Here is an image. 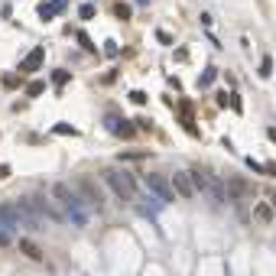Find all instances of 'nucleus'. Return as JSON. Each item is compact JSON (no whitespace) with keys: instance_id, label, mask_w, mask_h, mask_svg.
<instances>
[{"instance_id":"2eb2a0df","label":"nucleus","mask_w":276,"mask_h":276,"mask_svg":"<svg viewBox=\"0 0 276 276\" xmlns=\"http://www.w3.org/2000/svg\"><path fill=\"white\" fill-rule=\"evenodd\" d=\"M114 13H117V20H130V7L127 4H114Z\"/></svg>"},{"instance_id":"f03ea898","label":"nucleus","mask_w":276,"mask_h":276,"mask_svg":"<svg viewBox=\"0 0 276 276\" xmlns=\"http://www.w3.org/2000/svg\"><path fill=\"white\" fill-rule=\"evenodd\" d=\"M104 182L120 202H133L136 198V179L127 169H104Z\"/></svg>"},{"instance_id":"6e6552de","label":"nucleus","mask_w":276,"mask_h":276,"mask_svg":"<svg viewBox=\"0 0 276 276\" xmlns=\"http://www.w3.org/2000/svg\"><path fill=\"white\" fill-rule=\"evenodd\" d=\"M65 7H68V0H49V4H43V7H39V20H43V23H49L52 17L65 13Z\"/></svg>"},{"instance_id":"ddd939ff","label":"nucleus","mask_w":276,"mask_h":276,"mask_svg":"<svg viewBox=\"0 0 276 276\" xmlns=\"http://www.w3.org/2000/svg\"><path fill=\"white\" fill-rule=\"evenodd\" d=\"M52 133H65V136H78V130H75L72 123H55V127H52Z\"/></svg>"},{"instance_id":"20e7f679","label":"nucleus","mask_w":276,"mask_h":276,"mask_svg":"<svg viewBox=\"0 0 276 276\" xmlns=\"http://www.w3.org/2000/svg\"><path fill=\"white\" fill-rule=\"evenodd\" d=\"M147 185L153 189L156 198H163V202H172V198H176V192H172V182L163 176V172H147Z\"/></svg>"},{"instance_id":"9b49d317","label":"nucleus","mask_w":276,"mask_h":276,"mask_svg":"<svg viewBox=\"0 0 276 276\" xmlns=\"http://www.w3.org/2000/svg\"><path fill=\"white\" fill-rule=\"evenodd\" d=\"M20 250H23L30 260H39V247L33 244V240H20Z\"/></svg>"},{"instance_id":"9d476101","label":"nucleus","mask_w":276,"mask_h":276,"mask_svg":"<svg viewBox=\"0 0 276 276\" xmlns=\"http://www.w3.org/2000/svg\"><path fill=\"white\" fill-rule=\"evenodd\" d=\"M253 218H257L260 224H270V221H273V208H270L266 202H260L257 208H253Z\"/></svg>"},{"instance_id":"4be33fe9","label":"nucleus","mask_w":276,"mask_h":276,"mask_svg":"<svg viewBox=\"0 0 276 276\" xmlns=\"http://www.w3.org/2000/svg\"><path fill=\"white\" fill-rule=\"evenodd\" d=\"M270 140H273V143H276V127H273V130H270Z\"/></svg>"},{"instance_id":"423d86ee","label":"nucleus","mask_w":276,"mask_h":276,"mask_svg":"<svg viewBox=\"0 0 276 276\" xmlns=\"http://www.w3.org/2000/svg\"><path fill=\"white\" fill-rule=\"evenodd\" d=\"M20 224H23V218H20L17 205H0V227H4V231H7V234H13Z\"/></svg>"},{"instance_id":"a211bd4d","label":"nucleus","mask_w":276,"mask_h":276,"mask_svg":"<svg viewBox=\"0 0 276 276\" xmlns=\"http://www.w3.org/2000/svg\"><path fill=\"white\" fill-rule=\"evenodd\" d=\"M10 244H13V240H10V234H7L4 227H0V247H10Z\"/></svg>"},{"instance_id":"39448f33","label":"nucleus","mask_w":276,"mask_h":276,"mask_svg":"<svg viewBox=\"0 0 276 276\" xmlns=\"http://www.w3.org/2000/svg\"><path fill=\"white\" fill-rule=\"evenodd\" d=\"M78 198H81V202H88L94 211L104 208V195L98 192V185H94L91 179H81V192H78Z\"/></svg>"},{"instance_id":"dca6fc26","label":"nucleus","mask_w":276,"mask_h":276,"mask_svg":"<svg viewBox=\"0 0 276 276\" xmlns=\"http://www.w3.org/2000/svg\"><path fill=\"white\" fill-rule=\"evenodd\" d=\"M78 17H81V20H91V17H94V7H91V4H81Z\"/></svg>"},{"instance_id":"6ab92c4d","label":"nucleus","mask_w":276,"mask_h":276,"mask_svg":"<svg viewBox=\"0 0 276 276\" xmlns=\"http://www.w3.org/2000/svg\"><path fill=\"white\" fill-rule=\"evenodd\" d=\"M78 43H81V46H85V49H88V52H91V49H94V46H91V39H88V36H85V33H78Z\"/></svg>"},{"instance_id":"1a4fd4ad","label":"nucleus","mask_w":276,"mask_h":276,"mask_svg":"<svg viewBox=\"0 0 276 276\" xmlns=\"http://www.w3.org/2000/svg\"><path fill=\"white\" fill-rule=\"evenodd\" d=\"M107 127L114 130L117 136H123V140H127V136H133V123H123V120H117V117H107Z\"/></svg>"},{"instance_id":"7ed1b4c3","label":"nucleus","mask_w":276,"mask_h":276,"mask_svg":"<svg viewBox=\"0 0 276 276\" xmlns=\"http://www.w3.org/2000/svg\"><path fill=\"white\" fill-rule=\"evenodd\" d=\"M172 192L176 195H182V198H192V195H198V185H195V176H192L189 169H179V172H172Z\"/></svg>"},{"instance_id":"f8f14e48","label":"nucleus","mask_w":276,"mask_h":276,"mask_svg":"<svg viewBox=\"0 0 276 276\" xmlns=\"http://www.w3.org/2000/svg\"><path fill=\"white\" fill-rule=\"evenodd\" d=\"M43 91H46L43 81H26V94H30V98H39Z\"/></svg>"},{"instance_id":"f3484780","label":"nucleus","mask_w":276,"mask_h":276,"mask_svg":"<svg viewBox=\"0 0 276 276\" xmlns=\"http://www.w3.org/2000/svg\"><path fill=\"white\" fill-rule=\"evenodd\" d=\"M17 85H20L17 75H4V88H17Z\"/></svg>"},{"instance_id":"aec40b11","label":"nucleus","mask_w":276,"mask_h":276,"mask_svg":"<svg viewBox=\"0 0 276 276\" xmlns=\"http://www.w3.org/2000/svg\"><path fill=\"white\" fill-rule=\"evenodd\" d=\"M266 172H270V176H276V163H270V166H263Z\"/></svg>"},{"instance_id":"0eeeda50","label":"nucleus","mask_w":276,"mask_h":276,"mask_svg":"<svg viewBox=\"0 0 276 276\" xmlns=\"http://www.w3.org/2000/svg\"><path fill=\"white\" fill-rule=\"evenodd\" d=\"M43 59H46V49H43V46H36V49H33L23 62H20V72H23V75H26V72H36V68L43 65Z\"/></svg>"},{"instance_id":"412c9836","label":"nucleus","mask_w":276,"mask_h":276,"mask_svg":"<svg viewBox=\"0 0 276 276\" xmlns=\"http://www.w3.org/2000/svg\"><path fill=\"white\" fill-rule=\"evenodd\" d=\"M4 176H10V169H7V166H0V179H4Z\"/></svg>"},{"instance_id":"f257e3e1","label":"nucleus","mask_w":276,"mask_h":276,"mask_svg":"<svg viewBox=\"0 0 276 276\" xmlns=\"http://www.w3.org/2000/svg\"><path fill=\"white\" fill-rule=\"evenodd\" d=\"M49 195H52V202L59 205V211H62V215H65L68 221H72L75 227H85L88 221H91V211H88V205L81 202V198H78V192H72L68 185L55 182Z\"/></svg>"},{"instance_id":"4468645a","label":"nucleus","mask_w":276,"mask_h":276,"mask_svg":"<svg viewBox=\"0 0 276 276\" xmlns=\"http://www.w3.org/2000/svg\"><path fill=\"white\" fill-rule=\"evenodd\" d=\"M52 81H55V85H68V81H72V75H68L65 68H59V72L52 75Z\"/></svg>"}]
</instances>
